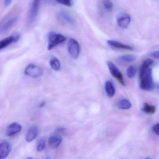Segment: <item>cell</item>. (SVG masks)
<instances>
[{
    "mask_svg": "<svg viewBox=\"0 0 159 159\" xmlns=\"http://www.w3.org/2000/svg\"><path fill=\"white\" fill-rule=\"evenodd\" d=\"M153 64V61L152 59H147L144 61L140 67V88L143 90L151 91L155 89L152 71L150 68Z\"/></svg>",
    "mask_w": 159,
    "mask_h": 159,
    "instance_id": "1",
    "label": "cell"
},
{
    "mask_svg": "<svg viewBox=\"0 0 159 159\" xmlns=\"http://www.w3.org/2000/svg\"><path fill=\"white\" fill-rule=\"evenodd\" d=\"M48 49L49 50H50L58 45L65 42L66 40V37L60 34L56 33L54 32H49L48 35Z\"/></svg>",
    "mask_w": 159,
    "mask_h": 159,
    "instance_id": "2",
    "label": "cell"
},
{
    "mask_svg": "<svg viewBox=\"0 0 159 159\" xmlns=\"http://www.w3.org/2000/svg\"><path fill=\"white\" fill-rule=\"evenodd\" d=\"M24 73L26 75L33 78H38L44 74L43 69L37 65L30 64L27 66L24 70Z\"/></svg>",
    "mask_w": 159,
    "mask_h": 159,
    "instance_id": "3",
    "label": "cell"
},
{
    "mask_svg": "<svg viewBox=\"0 0 159 159\" xmlns=\"http://www.w3.org/2000/svg\"><path fill=\"white\" fill-rule=\"evenodd\" d=\"M107 64L110 73L113 75V77L116 78L121 85L125 86V82L123 78V75L119 70L118 68L111 61H108L107 62Z\"/></svg>",
    "mask_w": 159,
    "mask_h": 159,
    "instance_id": "4",
    "label": "cell"
},
{
    "mask_svg": "<svg viewBox=\"0 0 159 159\" xmlns=\"http://www.w3.org/2000/svg\"><path fill=\"white\" fill-rule=\"evenodd\" d=\"M68 50L69 54L73 58H77L80 52V47L77 41L73 38L69 39L68 43Z\"/></svg>",
    "mask_w": 159,
    "mask_h": 159,
    "instance_id": "5",
    "label": "cell"
},
{
    "mask_svg": "<svg viewBox=\"0 0 159 159\" xmlns=\"http://www.w3.org/2000/svg\"><path fill=\"white\" fill-rule=\"evenodd\" d=\"M20 37V35L19 34L16 33L0 41V50L7 47L12 43L18 41Z\"/></svg>",
    "mask_w": 159,
    "mask_h": 159,
    "instance_id": "6",
    "label": "cell"
},
{
    "mask_svg": "<svg viewBox=\"0 0 159 159\" xmlns=\"http://www.w3.org/2000/svg\"><path fill=\"white\" fill-rule=\"evenodd\" d=\"M41 1L42 0H33V1L30 11V14H29V20L31 22H33L34 20H35L37 17Z\"/></svg>",
    "mask_w": 159,
    "mask_h": 159,
    "instance_id": "7",
    "label": "cell"
},
{
    "mask_svg": "<svg viewBox=\"0 0 159 159\" xmlns=\"http://www.w3.org/2000/svg\"><path fill=\"white\" fill-rule=\"evenodd\" d=\"M130 16L127 14L119 15L117 19L118 25L122 29H126L129 27L131 22Z\"/></svg>",
    "mask_w": 159,
    "mask_h": 159,
    "instance_id": "8",
    "label": "cell"
},
{
    "mask_svg": "<svg viewBox=\"0 0 159 159\" xmlns=\"http://www.w3.org/2000/svg\"><path fill=\"white\" fill-rule=\"evenodd\" d=\"M11 144L7 141L0 143V159H5L11 152Z\"/></svg>",
    "mask_w": 159,
    "mask_h": 159,
    "instance_id": "9",
    "label": "cell"
},
{
    "mask_svg": "<svg viewBox=\"0 0 159 159\" xmlns=\"http://www.w3.org/2000/svg\"><path fill=\"white\" fill-rule=\"evenodd\" d=\"M21 126L17 122H13L7 127L6 134L7 136H12L21 131Z\"/></svg>",
    "mask_w": 159,
    "mask_h": 159,
    "instance_id": "10",
    "label": "cell"
},
{
    "mask_svg": "<svg viewBox=\"0 0 159 159\" xmlns=\"http://www.w3.org/2000/svg\"><path fill=\"white\" fill-rule=\"evenodd\" d=\"M38 134V129L37 126L31 127L27 131L26 134V141L28 143H30L37 137Z\"/></svg>",
    "mask_w": 159,
    "mask_h": 159,
    "instance_id": "11",
    "label": "cell"
},
{
    "mask_svg": "<svg viewBox=\"0 0 159 159\" xmlns=\"http://www.w3.org/2000/svg\"><path fill=\"white\" fill-rule=\"evenodd\" d=\"M17 20V18H12L3 23L1 26H0V34H3L7 31L15 24V23H16Z\"/></svg>",
    "mask_w": 159,
    "mask_h": 159,
    "instance_id": "12",
    "label": "cell"
},
{
    "mask_svg": "<svg viewBox=\"0 0 159 159\" xmlns=\"http://www.w3.org/2000/svg\"><path fill=\"white\" fill-rule=\"evenodd\" d=\"M62 141V139L60 136L56 135H52L49 139V145L52 148H56L58 147Z\"/></svg>",
    "mask_w": 159,
    "mask_h": 159,
    "instance_id": "13",
    "label": "cell"
},
{
    "mask_svg": "<svg viewBox=\"0 0 159 159\" xmlns=\"http://www.w3.org/2000/svg\"><path fill=\"white\" fill-rule=\"evenodd\" d=\"M107 43L108 45L113 47L115 48L118 49H125V50H133V48L132 47L130 46L121 43L119 42H117L113 40H108L107 41Z\"/></svg>",
    "mask_w": 159,
    "mask_h": 159,
    "instance_id": "14",
    "label": "cell"
},
{
    "mask_svg": "<svg viewBox=\"0 0 159 159\" xmlns=\"http://www.w3.org/2000/svg\"><path fill=\"white\" fill-rule=\"evenodd\" d=\"M105 92L108 97L112 98L115 94V89L113 83L110 80H107L105 84Z\"/></svg>",
    "mask_w": 159,
    "mask_h": 159,
    "instance_id": "15",
    "label": "cell"
},
{
    "mask_svg": "<svg viewBox=\"0 0 159 159\" xmlns=\"http://www.w3.org/2000/svg\"><path fill=\"white\" fill-rule=\"evenodd\" d=\"M117 107L122 110L129 109L132 106L131 103L129 100L127 99H121L117 102Z\"/></svg>",
    "mask_w": 159,
    "mask_h": 159,
    "instance_id": "16",
    "label": "cell"
},
{
    "mask_svg": "<svg viewBox=\"0 0 159 159\" xmlns=\"http://www.w3.org/2000/svg\"><path fill=\"white\" fill-rule=\"evenodd\" d=\"M59 15L63 20L66 21L68 24L71 25H74L75 24L74 20L66 12L63 11H60L59 13Z\"/></svg>",
    "mask_w": 159,
    "mask_h": 159,
    "instance_id": "17",
    "label": "cell"
},
{
    "mask_svg": "<svg viewBox=\"0 0 159 159\" xmlns=\"http://www.w3.org/2000/svg\"><path fill=\"white\" fill-rule=\"evenodd\" d=\"M50 67L55 71H59L60 70L61 64L59 61L56 57H51L49 61Z\"/></svg>",
    "mask_w": 159,
    "mask_h": 159,
    "instance_id": "18",
    "label": "cell"
},
{
    "mask_svg": "<svg viewBox=\"0 0 159 159\" xmlns=\"http://www.w3.org/2000/svg\"><path fill=\"white\" fill-rule=\"evenodd\" d=\"M136 58V57L134 55H126L120 56L119 57L118 59L121 62H131L134 61Z\"/></svg>",
    "mask_w": 159,
    "mask_h": 159,
    "instance_id": "19",
    "label": "cell"
},
{
    "mask_svg": "<svg viewBox=\"0 0 159 159\" xmlns=\"http://www.w3.org/2000/svg\"><path fill=\"white\" fill-rule=\"evenodd\" d=\"M143 111L148 114H154L156 112V108L154 106L151 105L147 103H144L143 106Z\"/></svg>",
    "mask_w": 159,
    "mask_h": 159,
    "instance_id": "20",
    "label": "cell"
},
{
    "mask_svg": "<svg viewBox=\"0 0 159 159\" xmlns=\"http://www.w3.org/2000/svg\"><path fill=\"white\" fill-rule=\"evenodd\" d=\"M137 73V69L135 66L132 65L128 67L127 70V74L128 77L132 78L135 76Z\"/></svg>",
    "mask_w": 159,
    "mask_h": 159,
    "instance_id": "21",
    "label": "cell"
},
{
    "mask_svg": "<svg viewBox=\"0 0 159 159\" xmlns=\"http://www.w3.org/2000/svg\"><path fill=\"white\" fill-rule=\"evenodd\" d=\"M46 147V139L44 138H40L37 143L36 150L38 152H41Z\"/></svg>",
    "mask_w": 159,
    "mask_h": 159,
    "instance_id": "22",
    "label": "cell"
},
{
    "mask_svg": "<svg viewBox=\"0 0 159 159\" xmlns=\"http://www.w3.org/2000/svg\"><path fill=\"white\" fill-rule=\"evenodd\" d=\"M103 6L106 10L111 11L113 9L114 5L111 0H104Z\"/></svg>",
    "mask_w": 159,
    "mask_h": 159,
    "instance_id": "23",
    "label": "cell"
},
{
    "mask_svg": "<svg viewBox=\"0 0 159 159\" xmlns=\"http://www.w3.org/2000/svg\"><path fill=\"white\" fill-rule=\"evenodd\" d=\"M56 1L58 3L66 6L69 7L72 6V0H56Z\"/></svg>",
    "mask_w": 159,
    "mask_h": 159,
    "instance_id": "24",
    "label": "cell"
},
{
    "mask_svg": "<svg viewBox=\"0 0 159 159\" xmlns=\"http://www.w3.org/2000/svg\"><path fill=\"white\" fill-rule=\"evenodd\" d=\"M159 123L155 124L153 127V131L154 133L157 135H159Z\"/></svg>",
    "mask_w": 159,
    "mask_h": 159,
    "instance_id": "25",
    "label": "cell"
},
{
    "mask_svg": "<svg viewBox=\"0 0 159 159\" xmlns=\"http://www.w3.org/2000/svg\"><path fill=\"white\" fill-rule=\"evenodd\" d=\"M12 0H4V5L6 7L9 6L12 2Z\"/></svg>",
    "mask_w": 159,
    "mask_h": 159,
    "instance_id": "26",
    "label": "cell"
},
{
    "mask_svg": "<svg viewBox=\"0 0 159 159\" xmlns=\"http://www.w3.org/2000/svg\"><path fill=\"white\" fill-rule=\"evenodd\" d=\"M159 52L158 51H155L153 52L152 54V57L155 58H159Z\"/></svg>",
    "mask_w": 159,
    "mask_h": 159,
    "instance_id": "27",
    "label": "cell"
},
{
    "mask_svg": "<svg viewBox=\"0 0 159 159\" xmlns=\"http://www.w3.org/2000/svg\"><path fill=\"white\" fill-rule=\"evenodd\" d=\"M45 103L44 102H42V103L41 104V105H40V107H41L44 106L45 105Z\"/></svg>",
    "mask_w": 159,
    "mask_h": 159,
    "instance_id": "28",
    "label": "cell"
},
{
    "mask_svg": "<svg viewBox=\"0 0 159 159\" xmlns=\"http://www.w3.org/2000/svg\"><path fill=\"white\" fill-rule=\"evenodd\" d=\"M45 159H52L50 157H47Z\"/></svg>",
    "mask_w": 159,
    "mask_h": 159,
    "instance_id": "29",
    "label": "cell"
},
{
    "mask_svg": "<svg viewBox=\"0 0 159 159\" xmlns=\"http://www.w3.org/2000/svg\"><path fill=\"white\" fill-rule=\"evenodd\" d=\"M144 159H151V158L149 157H147L146 158Z\"/></svg>",
    "mask_w": 159,
    "mask_h": 159,
    "instance_id": "30",
    "label": "cell"
},
{
    "mask_svg": "<svg viewBox=\"0 0 159 159\" xmlns=\"http://www.w3.org/2000/svg\"><path fill=\"white\" fill-rule=\"evenodd\" d=\"M26 159H34L32 157H28V158Z\"/></svg>",
    "mask_w": 159,
    "mask_h": 159,
    "instance_id": "31",
    "label": "cell"
}]
</instances>
